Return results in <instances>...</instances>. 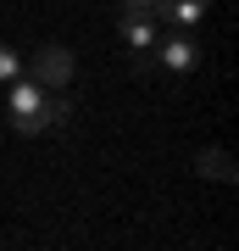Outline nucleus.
I'll list each match as a JSON object with an SVG mask.
<instances>
[{"mask_svg": "<svg viewBox=\"0 0 239 251\" xmlns=\"http://www.w3.org/2000/svg\"><path fill=\"white\" fill-rule=\"evenodd\" d=\"M72 73H78V62H72L67 45H39L34 62H28V78H34V84H50V90L72 84Z\"/></svg>", "mask_w": 239, "mask_h": 251, "instance_id": "1", "label": "nucleus"}, {"mask_svg": "<svg viewBox=\"0 0 239 251\" xmlns=\"http://www.w3.org/2000/svg\"><path fill=\"white\" fill-rule=\"evenodd\" d=\"M156 62H161V73H178V78L200 67V50H195V39H189V28H173V34L161 39Z\"/></svg>", "mask_w": 239, "mask_h": 251, "instance_id": "2", "label": "nucleus"}, {"mask_svg": "<svg viewBox=\"0 0 239 251\" xmlns=\"http://www.w3.org/2000/svg\"><path fill=\"white\" fill-rule=\"evenodd\" d=\"M39 100H44V90L34 78L28 84H11V123L22 128V134H39Z\"/></svg>", "mask_w": 239, "mask_h": 251, "instance_id": "3", "label": "nucleus"}, {"mask_svg": "<svg viewBox=\"0 0 239 251\" xmlns=\"http://www.w3.org/2000/svg\"><path fill=\"white\" fill-rule=\"evenodd\" d=\"M206 6L212 0H156V23H167V28H195L206 17Z\"/></svg>", "mask_w": 239, "mask_h": 251, "instance_id": "4", "label": "nucleus"}, {"mask_svg": "<svg viewBox=\"0 0 239 251\" xmlns=\"http://www.w3.org/2000/svg\"><path fill=\"white\" fill-rule=\"evenodd\" d=\"M195 168H200V179H217V184H234V179H239L234 156H228V151H217V145H212V151H200V156H195Z\"/></svg>", "mask_w": 239, "mask_h": 251, "instance_id": "5", "label": "nucleus"}, {"mask_svg": "<svg viewBox=\"0 0 239 251\" xmlns=\"http://www.w3.org/2000/svg\"><path fill=\"white\" fill-rule=\"evenodd\" d=\"M62 123H72V100L67 95H44L39 100V134L44 128H62Z\"/></svg>", "mask_w": 239, "mask_h": 251, "instance_id": "6", "label": "nucleus"}, {"mask_svg": "<svg viewBox=\"0 0 239 251\" xmlns=\"http://www.w3.org/2000/svg\"><path fill=\"white\" fill-rule=\"evenodd\" d=\"M123 34H128V45L139 50V45H156L161 23H156V17H123Z\"/></svg>", "mask_w": 239, "mask_h": 251, "instance_id": "7", "label": "nucleus"}, {"mask_svg": "<svg viewBox=\"0 0 239 251\" xmlns=\"http://www.w3.org/2000/svg\"><path fill=\"white\" fill-rule=\"evenodd\" d=\"M156 73H161L156 50H151V45H139V56H133V78H156Z\"/></svg>", "mask_w": 239, "mask_h": 251, "instance_id": "8", "label": "nucleus"}, {"mask_svg": "<svg viewBox=\"0 0 239 251\" xmlns=\"http://www.w3.org/2000/svg\"><path fill=\"white\" fill-rule=\"evenodd\" d=\"M0 78H11V84L22 78V56L11 50V45H0Z\"/></svg>", "mask_w": 239, "mask_h": 251, "instance_id": "9", "label": "nucleus"}, {"mask_svg": "<svg viewBox=\"0 0 239 251\" xmlns=\"http://www.w3.org/2000/svg\"><path fill=\"white\" fill-rule=\"evenodd\" d=\"M123 17H156V0H123Z\"/></svg>", "mask_w": 239, "mask_h": 251, "instance_id": "10", "label": "nucleus"}]
</instances>
